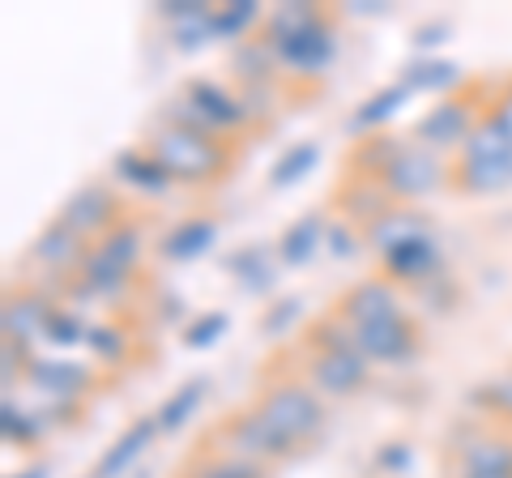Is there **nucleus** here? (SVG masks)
<instances>
[{
    "mask_svg": "<svg viewBox=\"0 0 512 478\" xmlns=\"http://www.w3.org/2000/svg\"><path fill=\"white\" fill-rule=\"evenodd\" d=\"M154 158L175 180H210L222 167V150L205 133L184 129V124H171V129L154 133Z\"/></svg>",
    "mask_w": 512,
    "mask_h": 478,
    "instance_id": "f257e3e1",
    "label": "nucleus"
},
{
    "mask_svg": "<svg viewBox=\"0 0 512 478\" xmlns=\"http://www.w3.org/2000/svg\"><path fill=\"white\" fill-rule=\"evenodd\" d=\"M261 419L274 427L282 440L295 444L303 436H312L325 414H320V402L303 385H274L261 402Z\"/></svg>",
    "mask_w": 512,
    "mask_h": 478,
    "instance_id": "f03ea898",
    "label": "nucleus"
},
{
    "mask_svg": "<svg viewBox=\"0 0 512 478\" xmlns=\"http://www.w3.org/2000/svg\"><path fill=\"white\" fill-rule=\"evenodd\" d=\"M137 252H141V235L133 227L107 235L103 244L86 257V291H99V295L120 291V282H124L128 269H133Z\"/></svg>",
    "mask_w": 512,
    "mask_h": 478,
    "instance_id": "7ed1b4c3",
    "label": "nucleus"
},
{
    "mask_svg": "<svg viewBox=\"0 0 512 478\" xmlns=\"http://www.w3.org/2000/svg\"><path fill=\"white\" fill-rule=\"evenodd\" d=\"M384 188L397 197H419V193H431L440 184V163L436 154H427L423 146L414 150H397L389 163H384Z\"/></svg>",
    "mask_w": 512,
    "mask_h": 478,
    "instance_id": "20e7f679",
    "label": "nucleus"
},
{
    "mask_svg": "<svg viewBox=\"0 0 512 478\" xmlns=\"http://www.w3.org/2000/svg\"><path fill=\"white\" fill-rule=\"evenodd\" d=\"M355 346L363 359L402 363L414 355V329L406 325V316H393V321H376V325L355 329Z\"/></svg>",
    "mask_w": 512,
    "mask_h": 478,
    "instance_id": "39448f33",
    "label": "nucleus"
},
{
    "mask_svg": "<svg viewBox=\"0 0 512 478\" xmlns=\"http://www.w3.org/2000/svg\"><path fill=\"white\" fill-rule=\"evenodd\" d=\"M363 376H367V363L359 355V346H329L325 355L316 359V368H312L316 389H325V393H350V389H359Z\"/></svg>",
    "mask_w": 512,
    "mask_h": 478,
    "instance_id": "423d86ee",
    "label": "nucleus"
},
{
    "mask_svg": "<svg viewBox=\"0 0 512 478\" xmlns=\"http://www.w3.org/2000/svg\"><path fill=\"white\" fill-rule=\"evenodd\" d=\"M248 111L239 107L227 90H218L210 82H197V86H188V116H184V129H188V120L192 124H210V129H231V124H239Z\"/></svg>",
    "mask_w": 512,
    "mask_h": 478,
    "instance_id": "0eeeda50",
    "label": "nucleus"
},
{
    "mask_svg": "<svg viewBox=\"0 0 512 478\" xmlns=\"http://www.w3.org/2000/svg\"><path fill=\"white\" fill-rule=\"evenodd\" d=\"M227 444L235 457H278L291 449V440H282L274 427L261 419V410L252 414H239V419L227 427Z\"/></svg>",
    "mask_w": 512,
    "mask_h": 478,
    "instance_id": "6e6552de",
    "label": "nucleus"
},
{
    "mask_svg": "<svg viewBox=\"0 0 512 478\" xmlns=\"http://www.w3.org/2000/svg\"><path fill=\"white\" fill-rule=\"evenodd\" d=\"M278 52H282L286 65H295V69H325L333 60V30L312 22V26L295 30L291 39H282Z\"/></svg>",
    "mask_w": 512,
    "mask_h": 478,
    "instance_id": "1a4fd4ad",
    "label": "nucleus"
},
{
    "mask_svg": "<svg viewBox=\"0 0 512 478\" xmlns=\"http://www.w3.org/2000/svg\"><path fill=\"white\" fill-rule=\"evenodd\" d=\"M393 316H402V312H397V295L389 282H363L346 295V321L355 329L376 325V321H393Z\"/></svg>",
    "mask_w": 512,
    "mask_h": 478,
    "instance_id": "9d476101",
    "label": "nucleus"
},
{
    "mask_svg": "<svg viewBox=\"0 0 512 478\" xmlns=\"http://www.w3.org/2000/svg\"><path fill=\"white\" fill-rule=\"evenodd\" d=\"M154 432H158V419H137V423L128 427V432L99 457V466H94L90 478H120V474L141 457V449H146V444L154 440Z\"/></svg>",
    "mask_w": 512,
    "mask_h": 478,
    "instance_id": "9b49d317",
    "label": "nucleus"
},
{
    "mask_svg": "<svg viewBox=\"0 0 512 478\" xmlns=\"http://www.w3.org/2000/svg\"><path fill=\"white\" fill-rule=\"evenodd\" d=\"M47 321H52V312H47L39 295L9 299V308H5V333L18 342H30V338H39V333H47Z\"/></svg>",
    "mask_w": 512,
    "mask_h": 478,
    "instance_id": "f8f14e48",
    "label": "nucleus"
},
{
    "mask_svg": "<svg viewBox=\"0 0 512 478\" xmlns=\"http://www.w3.org/2000/svg\"><path fill=\"white\" fill-rule=\"evenodd\" d=\"M111 218V197L103 188H86V193H77L69 205H64V227L73 235H90L94 227H103Z\"/></svg>",
    "mask_w": 512,
    "mask_h": 478,
    "instance_id": "ddd939ff",
    "label": "nucleus"
},
{
    "mask_svg": "<svg viewBox=\"0 0 512 478\" xmlns=\"http://www.w3.org/2000/svg\"><path fill=\"white\" fill-rule=\"evenodd\" d=\"M214 239H218V222H214V218H192V222H184L180 231L167 235L163 257H171V261H192V257H201V252L210 248Z\"/></svg>",
    "mask_w": 512,
    "mask_h": 478,
    "instance_id": "4468645a",
    "label": "nucleus"
},
{
    "mask_svg": "<svg viewBox=\"0 0 512 478\" xmlns=\"http://www.w3.org/2000/svg\"><path fill=\"white\" fill-rule=\"evenodd\" d=\"M384 261H389L393 274L419 282V278H427V269H436V244H431L427 235H414V239H406V244L384 252Z\"/></svg>",
    "mask_w": 512,
    "mask_h": 478,
    "instance_id": "2eb2a0df",
    "label": "nucleus"
},
{
    "mask_svg": "<svg viewBox=\"0 0 512 478\" xmlns=\"http://www.w3.org/2000/svg\"><path fill=\"white\" fill-rule=\"evenodd\" d=\"M495 158H512V133L504 129L500 116L466 137V163H495Z\"/></svg>",
    "mask_w": 512,
    "mask_h": 478,
    "instance_id": "dca6fc26",
    "label": "nucleus"
},
{
    "mask_svg": "<svg viewBox=\"0 0 512 478\" xmlns=\"http://www.w3.org/2000/svg\"><path fill=\"white\" fill-rule=\"evenodd\" d=\"M205 389H210V380H205V376H197V380H188V385L175 389V393L167 397V402L158 406V414H154V419H158V432H175V427H180V423L188 419V414L201 406Z\"/></svg>",
    "mask_w": 512,
    "mask_h": 478,
    "instance_id": "f3484780",
    "label": "nucleus"
},
{
    "mask_svg": "<svg viewBox=\"0 0 512 478\" xmlns=\"http://www.w3.org/2000/svg\"><path fill=\"white\" fill-rule=\"evenodd\" d=\"M466 133V107L461 103H440L431 116L419 124V137L431 141V146H453Z\"/></svg>",
    "mask_w": 512,
    "mask_h": 478,
    "instance_id": "a211bd4d",
    "label": "nucleus"
},
{
    "mask_svg": "<svg viewBox=\"0 0 512 478\" xmlns=\"http://www.w3.org/2000/svg\"><path fill=\"white\" fill-rule=\"evenodd\" d=\"M325 231L329 227H320V218L308 214V218H299L291 231L282 235V261H291V265H303L316 252V244H325Z\"/></svg>",
    "mask_w": 512,
    "mask_h": 478,
    "instance_id": "6ab92c4d",
    "label": "nucleus"
},
{
    "mask_svg": "<svg viewBox=\"0 0 512 478\" xmlns=\"http://www.w3.org/2000/svg\"><path fill=\"white\" fill-rule=\"evenodd\" d=\"M406 90H410V86H389V90L372 94V99H367V103H363V107L355 111V116H350V129L359 133V129H376L380 120H389L393 111L406 103Z\"/></svg>",
    "mask_w": 512,
    "mask_h": 478,
    "instance_id": "aec40b11",
    "label": "nucleus"
},
{
    "mask_svg": "<svg viewBox=\"0 0 512 478\" xmlns=\"http://www.w3.org/2000/svg\"><path fill=\"white\" fill-rule=\"evenodd\" d=\"M116 171L124 175V180H133L137 188H150V193H163L167 180H171L167 167L158 163V158H141V154H120Z\"/></svg>",
    "mask_w": 512,
    "mask_h": 478,
    "instance_id": "412c9836",
    "label": "nucleus"
},
{
    "mask_svg": "<svg viewBox=\"0 0 512 478\" xmlns=\"http://www.w3.org/2000/svg\"><path fill=\"white\" fill-rule=\"evenodd\" d=\"M35 385L47 393H77L86 385V372L73 368V363H35Z\"/></svg>",
    "mask_w": 512,
    "mask_h": 478,
    "instance_id": "4be33fe9",
    "label": "nucleus"
},
{
    "mask_svg": "<svg viewBox=\"0 0 512 478\" xmlns=\"http://www.w3.org/2000/svg\"><path fill=\"white\" fill-rule=\"evenodd\" d=\"M470 474H512V449L508 444H474L466 449Z\"/></svg>",
    "mask_w": 512,
    "mask_h": 478,
    "instance_id": "5701e85b",
    "label": "nucleus"
},
{
    "mask_svg": "<svg viewBox=\"0 0 512 478\" xmlns=\"http://www.w3.org/2000/svg\"><path fill=\"white\" fill-rule=\"evenodd\" d=\"M414 235H423V222L419 218H402V214H389V218H380L372 227V239L384 252L397 248V244H406V239H414Z\"/></svg>",
    "mask_w": 512,
    "mask_h": 478,
    "instance_id": "b1692460",
    "label": "nucleus"
},
{
    "mask_svg": "<svg viewBox=\"0 0 512 478\" xmlns=\"http://www.w3.org/2000/svg\"><path fill=\"white\" fill-rule=\"evenodd\" d=\"M35 257L52 261V265L73 261V257H77V235H73L69 227H52V231H43V235H39V244H35Z\"/></svg>",
    "mask_w": 512,
    "mask_h": 478,
    "instance_id": "393cba45",
    "label": "nucleus"
},
{
    "mask_svg": "<svg viewBox=\"0 0 512 478\" xmlns=\"http://www.w3.org/2000/svg\"><path fill=\"white\" fill-rule=\"evenodd\" d=\"M316 158H320V150L312 146V141H308V146H295V150L286 154L282 163L274 167V184H278V188H286V184L303 180V175H308V171L316 167Z\"/></svg>",
    "mask_w": 512,
    "mask_h": 478,
    "instance_id": "a878e982",
    "label": "nucleus"
},
{
    "mask_svg": "<svg viewBox=\"0 0 512 478\" xmlns=\"http://www.w3.org/2000/svg\"><path fill=\"white\" fill-rule=\"evenodd\" d=\"M256 18V5L252 0H235L231 9H222V13H210V35H239V30H244L248 22Z\"/></svg>",
    "mask_w": 512,
    "mask_h": 478,
    "instance_id": "bb28decb",
    "label": "nucleus"
},
{
    "mask_svg": "<svg viewBox=\"0 0 512 478\" xmlns=\"http://www.w3.org/2000/svg\"><path fill=\"white\" fill-rule=\"evenodd\" d=\"M512 175V158H495V163H466V188H495Z\"/></svg>",
    "mask_w": 512,
    "mask_h": 478,
    "instance_id": "cd10ccee",
    "label": "nucleus"
},
{
    "mask_svg": "<svg viewBox=\"0 0 512 478\" xmlns=\"http://www.w3.org/2000/svg\"><path fill=\"white\" fill-rule=\"evenodd\" d=\"M457 82V65H419V69H410V77H406V86H453Z\"/></svg>",
    "mask_w": 512,
    "mask_h": 478,
    "instance_id": "c85d7f7f",
    "label": "nucleus"
},
{
    "mask_svg": "<svg viewBox=\"0 0 512 478\" xmlns=\"http://www.w3.org/2000/svg\"><path fill=\"white\" fill-rule=\"evenodd\" d=\"M218 333H227V316L210 312V316H201L197 325H188V346H210Z\"/></svg>",
    "mask_w": 512,
    "mask_h": 478,
    "instance_id": "c756f323",
    "label": "nucleus"
},
{
    "mask_svg": "<svg viewBox=\"0 0 512 478\" xmlns=\"http://www.w3.org/2000/svg\"><path fill=\"white\" fill-rule=\"evenodd\" d=\"M86 325H77L73 316H64V312H52V321H47V338H52L56 346H69V342H77V338H86Z\"/></svg>",
    "mask_w": 512,
    "mask_h": 478,
    "instance_id": "7c9ffc66",
    "label": "nucleus"
},
{
    "mask_svg": "<svg viewBox=\"0 0 512 478\" xmlns=\"http://www.w3.org/2000/svg\"><path fill=\"white\" fill-rule=\"evenodd\" d=\"M197 478H261V470L248 466V461H214V466H205Z\"/></svg>",
    "mask_w": 512,
    "mask_h": 478,
    "instance_id": "2f4dec72",
    "label": "nucleus"
},
{
    "mask_svg": "<svg viewBox=\"0 0 512 478\" xmlns=\"http://www.w3.org/2000/svg\"><path fill=\"white\" fill-rule=\"evenodd\" d=\"M86 342H90L94 350H99L103 359H116L120 350H124V346H120V338H116L111 329H90V333H86Z\"/></svg>",
    "mask_w": 512,
    "mask_h": 478,
    "instance_id": "473e14b6",
    "label": "nucleus"
},
{
    "mask_svg": "<svg viewBox=\"0 0 512 478\" xmlns=\"http://www.w3.org/2000/svg\"><path fill=\"white\" fill-rule=\"evenodd\" d=\"M5 436H18V440H30V436H35V427L22 419V410L13 406V402H5Z\"/></svg>",
    "mask_w": 512,
    "mask_h": 478,
    "instance_id": "72a5a7b5",
    "label": "nucleus"
},
{
    "mask_svg": "<svg viewBox=\"0 0 512 478\" xmlns=\"http://www.w3.org/2000/svg\"><path fill=\"white\" fill-rule=\"evenodd\" d=\"M495 406H504V410H512V376H504L500 385H495Z\"/></svg>",
    "mask_w": 512,
    "mask_h": 478,
    "instance_id": "f704fd0d",
    "label": "nucleus"
},
{
    "mask_svg": "<svg viewBox=\"0 0 512 478\" xmlns=\"http://www.w3.org/2000/svg\"><path fill=\"white\" fill-rule=\"evenodd\" d=\"M18 478H47V466H35V470H26V474H18Z\"/></svg>",
    "mask_w": 512,
    "mask_h": 478,
    "instance_id": "c9c22d12",
    "label": "nucleus"
},
{
    "mask_svg": "<svg viewBox=\"0 0 512 478\" xmlns=\"http://www.w3.org/2000/svg\"><path fill=\"white\" fill-rule=\"evenodd\" d=\"M470 478H512V474H470Z\"/></svg>",
    "mask_w": 512,
    "mask_h": 478,
    "instance_id": "e433bc0d",
    "label": "nucleus"
},
{
    "mask_svg": "<svg viewBox=\"0 0 512 478\" xmlns=\"http://www.w3.org/2000/svg\"><path fill=\"white\" fill-rule=\"evenodd\" d=\"M137 478H150V474H137Z\"/></svg>",
    "mask_w": 512,
    "mask_h": 478,
    "instance_id": "4c0bfd02",
    "label": "nucleus"
}]
</instances>
